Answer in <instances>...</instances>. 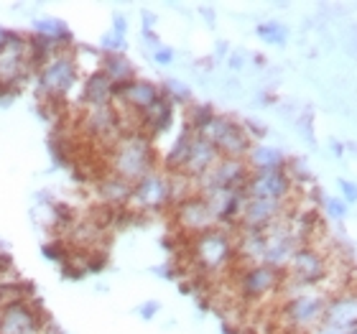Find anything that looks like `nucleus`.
<instances>
[{
  "label": "nucleus",
  "mask_w": 357,
  "mask_h": 334,
  "mask_svg": "<svg viewBox=\"0 0 357 334\" xmlns=\"http://www.w3.org/2000/svg\"><path fill=\"white\" fill-rule=\"evenodd\" d=\"M107 171L115 176L135 184L146 174L156 171V151L149 135L143 133H123L110 146L107 156Z\"/></svg>",
  "instance_id": "1"
},
{
  "label": "nucleus",
  "mask_w": 357,
  "mask_h": 334,
  "mask_svg": "<svg viewBox=\"0 0 357 334\" xmlns=\"http://www.w3.org/2000/svg\"><path fill=\"white\" fill-rule=\"evenodd\" d=\"M189 240V260L192 266L204 275H215L222 273L225 268H230L238 255H235V232L227 230V227H212V230H204L199 235H192Z\"/></svg>",
  "instance_id": "2"
},
{
  "label": "nucleus",
  "mask_w": 357,
  "mask_h": 334,
  "mask_svg": "<svg viewBox=\"0 0 357 334\" xmlns=\"http://www.w3.org/2000/svg\"><path fill=\"white\" fill-rule=\"evenodd\" d=\"M283 291L291 294L281 306L283 324L291 332L301 334L319 327L321 319H324V309H327V291L321 286H291V283H286V278H283Z\"/></svg>",
  "instance_id": "3"
},
{
  "label": "nucleus",
  "mask_w": 357,
  "mask_h": 334,
  "mask_svg": "<svg viewBox=\"0 0 357 334\" xmlns=\"http://www.w3.org/2000/svg\"><path fill=\"white\" fill-rule=\"evenodd\" d=\"M79 82V69L75 61V49L56 52L44 67L38 69V89L44 100H61Z\"/></svg>",
  "instance_id": "4"
},
{
  "label": "nucleus",
  "mask_w": 357,
  "mask_h": 334,
  "mask_svg": "<svg viewBox=\"0 0 357 334\" xmlns=\"http://www.w3.org/2000/svg\"><path fill=\"white\" fill-rule=\"evenodd\" d=\"M197 135L212 143L222 158H245L250 146H253L243 123L227 118V115H215Z\"/></svg>",
  "instance_id": "5"
},
{
  "label": "nucleus",
  "mask_w": 357,
  "mask_h": 334,
  "mask_svg": "<svg viewBox=\"0 0 357 334\" xmlns=\"http://www.w3.org/2000/svg\"><path fill=\"white\" fill-rule=\"evenodd\" d=\"M128 207L138 215H151L172 207V174L166 171H151L143 179H138L130 192Z\"/></svg>",
  "instance_id": "6"
},
{
  "label": "nucleus",
  "mask_w": 357,
  "mask_h": 334,
  "mask_svg": "<svg viewBox=\"0 0 357 334\" xmlns=\"http://www.w3.org/2000/svg\"><path fill=\"white\" fill-rule=\"evenodd\" d=\"M283 273L291 286H321V281H327L329 275L327 255L317 245H301L291 255Z\"/></svg>",
  "instance_id": "7"
},
{
  "label": "nucleus",
  "mask_w": 357,
  "mask_h": 334,
  "mask_svg": "<svg viewBox=\"0 0 357 334\" xmlns=\"http://www.w3.org/2000/svg\"><path fill=\"white\" fill-rule=\"evenodd\" d=\"M41 306L31 298H21L13 304L0 306V334H44L46 321Z\"/></svg>",
  "instance_id": "8"
},
{
  "label": "nucleus",
  "mask_w": 357,
  "mask_h": 334,
  "mask_svg": "<svg viewBox=\"0 0 357 334\" xmlns=\"http://www.w3.org/2000/svg\"><path fill=\"white\" fill-rule=\"evenodd\" d=\"M283 278H286L283 271L266 266V263L243 266L238 273V294L243 301H261V298L283 289Z\"/></svg>",
  "instance_id": "9"
},
{
  "label": "nucleus",
  "mask_w": 357,
  "mask_h": 334,
  "mask_svg": "<svg viewBox=\"0 0 357 334\" xmlns=\"http://www.w3.org/2000/svg\"><path fill=\"white\" fill-rule=\"evenodd\" d=\"M291 192H294V181L286 169L250 171L245 181V197H253V199L289 202Z\"/></svg>",
  "instance_id": "10"
},
{
  "label": "nucleus",
  "mask_w": 357,
  "mask_h": 334,
  "mask_svg": "<svg viewBox=\"0 0 357 334\" xmlns=\"http://www.w3.org/2000/svg\"><path fill=\"white\" fill-rule=\"evenodd\" d=\"M250 176L245 158H220L202 179H197V189H245V181Z\"/></svg>",
  "instance_id": "11"
},
{
  "label": "nucleus",
  "mask_w": 357,
  "mask_h": 334,
  "mask_svg": "<svg viewBox=\"0 0 357 334\" xmlns=\"http://www.w3.org/2000/svg\"><path fill=\"white\" fill-rule=\"evenodd\" d=\"M289 215V202H273V199H253L248 197L240 212L238 230H268L271 225L281 222Z\"/></svg>",
  "instance_id": "12"
},
{
  "label": "nucleus",
  "mask_w": 357,
  "mask_h": 334,
  "mask_svg": "<svg viewBox=\"0 0 357 334\" xmlns=\"http://www.w3.org/2000/svg\"><path fill=\"white\" fill-rule=\"evenodd\" d=\"M174 217H176L178 227L184 230L186 238H192V235H199V232L217 227L215 217H212L209 207L204 204L202 194H194V197H189V199L178 202L176 207H174Z\"/></svg>",
  "instance_id": "13"
},
{
  "label": "nucleus",
  "mask_w": 357,
  "mask_h": 334,
  "mask_svg": "<svg viewBox=\"0 0 357 334\" xmlns=\"http://www.w3.org/2000/svg\"><path fill=\"white\" fill-rule=\"evenodd\" d=\"M321 324H329V327L342 329V332L355 329L357 327V291L342 289V291L329 294Z\"/></svg>",
  "instance_id": "14"
},
{
  "label": "nucleus",
  "mask_w": 357,
  "mask_h": 334,
  "mask_svg": "<svg viewBox=\"0 0 357 334\" xmlns=\"http://www.w3.org/2000/svg\"><path fill=\"white\" fill-rule=\"evenodd\" d=\"M161 97H164V92H161L158 84L149 82V79H138V77H135L133 82L123 84V87H115V100L130 112H135V115H141L149 107H153Z\"/></svg>",
  "instance_id": "15"
},
{
  "label": "nucleus",
  "mask_w": 357,
  "mask_h": 334,
  "mask_svg": "<svg viewBox=\"0 0 357 334\" xmlns=\"http://www.w3.org/2000/svg\"><path fill=\"white\" fill-rule=\"evenodd\" d=\"M220 153H217V149L212 146L209 141H204L202 135H197L194 133V138H192V146H189V153H186V161H184V166H181V171L178 174H186L189 179H202L204 174H207L212 166L220 161Z\"/></svg>",
  "instance_id": "16"
},
{
  "label": "nucleus",
  "mask_w": 357,
  "mask_h": 334,
  "mask_svg": "<svg viewBox=\"0 0 357 334\" xmlns=\"http://www.w3.org/2000/svg\"><path fill=\"white\" fill-rule=\"evenodd\" d=\"M82 107H105V105H112L115 100V84L102 75V72H95L89 75L82 84Z\"/></svg>",
  "instance_id": "17"
},
{
  "label": "nucleus",
  "mask_w": 357,
  "mask_h": 334,
  "mask_svg": "<svg viewBox=\"0 0 357 334\" xmlns=\"http://www.w3.org/2000/svg\"><path fill=\"white\" fill-rule=\"evenodd\" d=\"M97 192H100V197H102V202L107 204V207L120 209V207H128V202H130V192H133V184L107 171V174L100 176V181H97Z\"/></svg>",
  "instance_id": "18"
},
{
  "label": "nucleus",
  "mask_w": 357,
  "mask_h": 334,
  "mask_svg": "<svg viewBox=\"0 0 357 334\" xmlns=\"http://www.w3.org/2000/svg\"><path fill=\"white\" fill-rule=\"evenodd\" d=\"M174 118V107L172 103L161 97L153 107H149L146 112H141V133L149 135V138H156L158 133H166L169 126H172Z\"/></svg>",
  "instance_id": "19"
},
{
  "label": "nucleus",
  "mask_w": 357,
  "mask_h": 334,
  "mask_svg": "<svg viewBox=\"0 0 357 334\" xmlns=\"http://www.w3.org/2000/svg\"><path fill=\"white\" fill-rule=\"evenodd\" d=\"M100 72H102V75L107 77L115 87H123V84L133 82V79H135L133 61L128 59L126 54H102Z\"/></svg>",
  "instance_id": "20"
},
{
  "label": "nucleus",
  "mask_w": 357,
  "mask_h": 334,
  "mask_svg": "<svg viewBox=\"0 0 357 334\" xmlns=\"http://www.w3.org/2000/svg\"><path fill=\"white\" fill-rule=\"evenodd\" d=\"M245 164L250 171H271V169H286V158L278 149L263 146V143H253L245 156Z\"/></svg>",
  "instance_id": "21"
},
{
  "label": "nucleus",
  "mask_w": 357,
  "mask_h": 334,
  "mask_svg": "<svg viewBox=\"0 0 357 334\" xmlns=\"http://www.w3.org/2000/svg\"><path fill=\"white\" fill-rule=\"evenodd\" d=\"M33 33L54 38V41H72V33H69V29L59 18H36L33 21Z\"/></svg>",
  "instance_id": "22"
},
{
  "label": "nucleus",
  "mask_w": 357,
  "mask_h": 334,
  "mask_svg": "<svg viewBox=\"0 0 357 334\" xmlns=\"http://www.w3.org/2000/svg\"><path fill=\"white\" fill-rule=\"evenodd\" d=\"M215 115L217 112L209 105H189V110H186V128L194 130V133H199L202 128L207 126Z\"/></svg>",
  "instance_id": "23"
},
{
  "label": "nucleus",
  "mask_w": 357,
  "mask_h": 334,
  "mask_svg": "<svg viewBox=\"0 0 357 334\" xmlns=\"http://www.w3.org/2000/svg\"><path fill=\"white\" fill-rule=\"evenodd\" d=\"M258 36L266 41V44H273V46H283L286 44V38H289V29L278 21H266L258 26Z\"/></svg>",
  "instance_id": "24"
},
{
  "label": "nucleus",
  "mask_w": 357,
  "mask_h": 334,
  "mask_svg": "<svg viewBox=\"0 0 357 334\" xmlns=\"http://www.w3.org/2000/svg\"><path fill=\"white\" fill-rule=\"evenodd\" d=\"M161 92H164V97L169 100V103H189L192 105V89L186 87V84H181L178 79H166Z\"/></svg>",
  "instance_id": "25"
},
{
  "label": "nucleus",
  "mask_w": 357,
  "mask_h": 334,
  "mask_svg": "<svg viewBox=\"0 0 357 334\" xmlns=\"http://www.w3.org/2000/svg\"><path fill=\"white\" fill-rule=\"evenodd\" d=\"M41 252H44L49 260H54V263H61V266L72 263V250H69L64 243H59V240H54V243H46Z\"/></svg>",
  "instance_id": "26"
},
{
  "label": "nucleus",
  "mask_w": 357,
  "mask_h": 334,
  "mask_svg": "<svg viewBox=\"0 0 357 334\" xmlns=\"http://www.w3.org/2000/svg\"><path fill=\"white\" fill-rule=\"evenodd\" d=\"M324 207H327V215L332 217V220H344L347 217V204H344V199H324Z\"/></svg>",
  "instance_id": "27"
},
{
  "label": "nucleus",
  "mask_w": 357,
  "mask_h": 334,
  "mask_svg": "<svg viewBox=\"0 0 357 334\" xmlns=\"http://www.w3.org/2000/svg\"><path fill=\"white\" fill-rule=\"evenodd\" d=\"M153 61L161 64V67H169V64L174 61V49H169V46H158L156 52H153Z\"/></svg>",
  "instance_id": "28"
},
{
  "label": "nucleus",
  "mask_w": 357,
  "mask_h": 334,
  "mask_svg": "<svg viewBox=\"0 0 357 334\" xmlns=\"http://www.w3.org/2000/svg\"><path fill=\"white\" fill-rule=\"evenodd\" d=\"M158 312H161V304H158V301H146V304L138 306V314H141V319H146V321L153 319Z\"/></svg>",
  "instance_id": "29"
},
{
  "label": "nucleus",
  "mask_w": 357,
  "mask_h": 334,
  "mask_svg": "<svg viewBox=\"0 0 357 334\" xmlns=\"http://www.w3.org/2000/svg\"><path fill=\"white\" fill-rule=\"evenodd\" d=\"M340 189H342V197H344V204H350V202H357V184L355 181H340Z\"/></svg>",
  "instance_id": "30"
},
{
  "label": "nucleus",
  "mask_w": 357,
  "mask_h": 334,
  "mask_svg": "<svg viewBox=\"0 0 357 334\" xmlns=\"http://www.w3.org/2000/svg\"><path fill=\"white\" fill-rule=\"evenodd\" d=\"M126 31H128V21L123 18V15H115V21H112V33L126 38Z\"/></svg>",
  "instance_id": "31"
},
{
  "label": "nucleus",
  "mask_w": 357,
  "mask_h": 334,
  "mask_svg": "<svg viewBox=\"0 0 357 334\" xmlns=\"http://www.w3.org/2000/svg\"><path fill=\"white\" fill-rule=\"evenodd\" d=\"M306 334H347V332H342V329H335V327H329V324H319V327H314L312 332H306Z\"/></svg>",
  "instance_id": "32"
},
{
  "label": "nucleus",
  "mask_w": 357,
  "mask_h": 334,
  "mask_svg": "<svg viewBox=\"0 0 357 334\" xmlns=\"http://www.w3.org/2000/svg\"><path fill=\"white\" fill-rule=\"evenodd\" d=\"M143 36H146V44L153 46V52H156L158 46H161V41H158V36L153 33V31H143Z\"/></svg>",
  "instance_id": "33"
},
{
  "label": "nucleus",
  "mask_w": 357,
  "mask_h": 334,
  "mask_svg": "<svg viewBox=\"0 0 357 334\" xmlns=\"http://www.w3.org/2000/svg\"><path fill=\"white\" fill-rule=\"evenodd\" d=\"M243 64H245V59H243V54H232V56H230V67H232V69H240Z\"/></svg>",
  "instance_id": "34"
},
{
  "label": "nucleus",
  "mask_w": 357,
  "mask_h": 334,
  "mask_svg": "<svg viewBox=\"0 0 357 334\" xmlns=\"http://www.w3.org/2000/svg\"><path fill=\"white\" fill-rule=\"evenodd\" d=\"M8 36H10V31H6V29H3V26H0V49H3V46H6Z\"/></svg>",
  "instance_id": "35"
},
{
  "label": "nucleus",
  "mask_w": 357,
  "mask_h": 334,
  "mask_svg": "<svg viewBox=\"0 0 357 334\" xmlns=\"http://www.w3.org/2000/svg\"><path fill=\"white\" fill-rule=\"evenodd\" d=\"M332 151H335V153H337V156H342V146H340V143H337V141H332Z\"/></svg>",
  "instance_id": "36"
},
{
  "label": "nucleus",
  "mask_w": 357,
  "mask_h": 334,
  "mask_svg": "<svg viewBox=\"0 0 357 334\" xmlns=\"http://www.w3.org/2000/svg\"><path fill=\"white\" fill-rule=\"evenodd\" d=\"M240 334H255V332H250V329H245V332H240Z\"/></svg>",
  "instance_id": "37"
},
{
  "label": "nucleus",
  "mask_w": 357,
  "mask_h": 334,
  "mask_svg": "<svg viewBox=\"0 0 357 334\" xmlns=\"http://www.w3.org/2000/svg\"><path fill=\"white\" fill-rule=\"evenodd\" d=\"M347 334H357V327H355V329H350V332H347Z\"/></svg>",
  "instance_id": "38"
}]
</instances>
